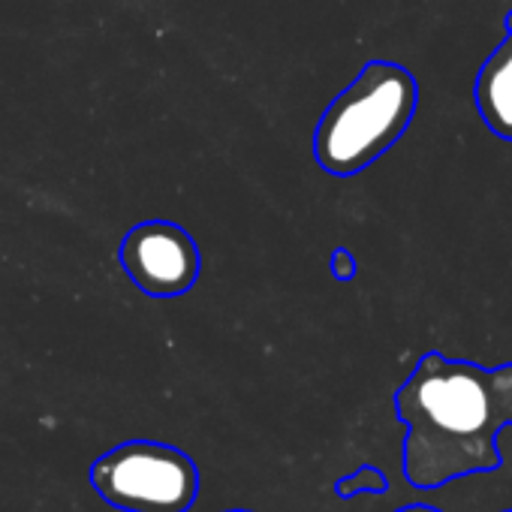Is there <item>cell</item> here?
I'll use <instances>...</instances> for the list:
<instances>
[{"mask_svg": "<svg viewBox=\"0 0 512 512\" xmlns=\"http://www.w3.org/2000/svg\"><path fill=\"white\" fill-rule=\"evenodd\" d=\"M398 512H440V509H434V506H404Z\"/></svg>", "mask_w": 512, "mask_h": 512, "instance_id": "cell-9", "label": "cell"}, {"mask_svg": "<svg viewBox=\"0 0 512 512\" xmlns=\"http://www.w3.org/2000/svg\"><path fill=\"white\" fill-rule=\"evenodd\" d=\"M494 383L503 401V413H506V428H512V362L494 368Z\"/></svg>", "mask_w": 512, "mask_h": 512, "instance_id": "cell-7", "label": "cell"}, {"mask_svg": "<svg viewBox=\"0 0 512 512\" xmlns=\"http://www.w3.org/2000/svg\"><path fill=\"white\" fill-rule=\"evenodd\" d=\"M118 263L151 299H178L190 293L202 272L193 235L172 220L136 223L118 244Z\"/></svg>", "mask_w": 512, "mask_h": 512, "instance_id": "cell-4", "label": "cell"}, {"mask_svg": "<svg viewBox=\"0 0 512 512\" xmlns=\"http://www.w3.org/2000/svg\"><path fill=\"white\" fill-rule=\"evenodd\" d=\"M335 491L341 497H359V494H383L386 491V476L377 467H362L347 479L335 482Z\"/></svg>", "mask_w": 512, "mask_h": 512, "instance_id": "cell-6", "label": "cell"}, {"mask_svg": "<svg viewBox=\"0 0 512 512\" xmlns=\"http://www.w3.org/2000/svg\"><path fill=\"white\" fill-rule=\"evenodd\" d=\"M229 512H244V509H229Z\"/></svg>", "mask_w": 512, "mask_h": 512, "instance_id": "cell-10", "label": "cell"}, {"mask_svg": "<svg viewBox=\"0 0 512 512\" xmlns=\"http://www.w3.org/2000/svg\"><path fill=\"white\" fill-rule=\"evenodd\" d=\"M509 512H512V509H509Z\"/></svg>", "mask_w": 512, "mask_h": 512, "instance_id": "cell-11", "label": "cell"}, {"mask_svg": "<svg viewBox=\"0 0 512 512\" xmlns=\"http://www.w3.org/2000/svg\"><path fill=\"white\" fill-rule=\"evenodd\" d=\"M416 76L395 61H368L326 106L314 130V157L323 172L353 178L377 163L413 124Z\"/></svg>", "mask_w": 512, "mask_h": 512, "instance_id": "cell-2", "label": "cell"}, {"mask_svg": "<svg viewBox=\"0 0 512 512\" xmlns=\"http://www.w3.org/2000/svg\"><path fill=\"white\" fill-rule=\"evenodd\" d=\"M473 97L485 127L494 136L512 142V25L503 43L482 64Z\"/></svg>", "mask_w": 512, "mask_h": 512, "instance_id": "cell-5", "label": "cell"}, {"mask_svg": "<svg viewBox=\"0 0 512 512\" xmlns=\"http://www.w3.org/2000/svg\"><path fill=\"white\" fill-rule=\"evenodd\" d=\"M407 425L404 473L416 488L500 467L497 434L506 428L494 371L443 353H425L395 392Z\"/></svg>", "mask_w": 512, "mask_h": 512, "instance_id": "cell-1", "label": "cell"}, {"mask_svg": "<svg viewBox=\"0 0 512 512\" xmlns=\"http://www.w3.org/2000/svg\"><path fill=\"white\" fill-rule=\"evenodd\" d=\"M91 485L124 512H187L199 494V470L169 443L130 440L91 464Z\"/></svg>", "mask_w": 512, "mask_h": 512, "instance_id": "cell-3", "label": "cell"}, {"mask_svg": "<svg viewBox=\"0 0 512 512\" xmlns=\"http://www.w3.org/2000/svg\"><path fill=\"white\" fill-rule=\"evenodd\" d=\"M356 269H359V263H356V256L347 247H338L332 253V275L338 281H353L356 278Z\"/></svg>", "mask_w": 512, "mask_h": 512, "instance_id": "cell-8", "label": "cell"}]
</instances>
